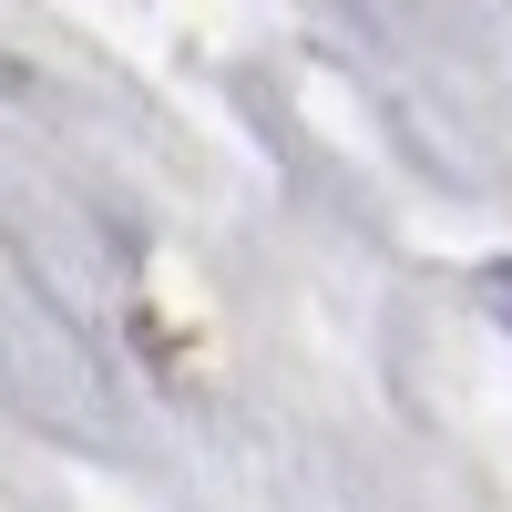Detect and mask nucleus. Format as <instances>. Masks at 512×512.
<instances>
[{
	"mask_svg": "<svg viewBox=\"0 0 512 512\" xmlns=\"http://www.w3.org/2000/svg\"><path fill=\"white\" fill-rule=\"evenodd\" d=\"M482 297H492V308L512 318V256H492V267H482Z\"/></svg>",
	"mask_w": 512,
	"mask_h": 512,
	"instance_id": "nucleus-1",
	"label": "nucleus"
}]
</instances>
